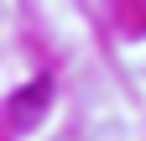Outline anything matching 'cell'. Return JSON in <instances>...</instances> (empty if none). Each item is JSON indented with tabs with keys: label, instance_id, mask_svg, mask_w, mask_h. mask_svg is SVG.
I'll return each mask as SVG.
<instances>
[{
	"label": "cell",
	"instance_id": "obj_1",
	"mask_svg": "<svg viewBox=\"0 0 146 141\" xmlns=\"http://www.w3.org/2000/svg\"><path fill=\"white\" fill-rule=\"evenodd\" d=\"M47 94H52V84H47V78L26 84V89L11 99V120H16V126H31V120H42V110H47Z\"/></svg>",
	"mask_w": 146,
	"mask_h": 141
}]
</instances>
